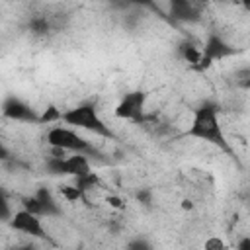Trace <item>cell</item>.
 Wrapping results in <instances>:
<instances>
[{
    "label": "cell",
    "instance_id": "1",
    "mask_svg": "<svg viewBox=\"0 0 250 250\" xmlns=\"http://www.w3.org/2000/svg\"><path fill=\"white\" fill-rule=\"evenodd\" d=\"M188 135L193 137V139L217 145L219 148H223L227 152L230 150V146H229V143L225 139V133L221 129L215 104H203L201 107H197L193 111V119H191V125L188 129Z\"/></svg>",
    "mask_w": 250,
    "mask_h": 250
},
{
    "label": "cell",
    "instance_id": "2",
    "mask_svg": "<svg viewBox=\"0 0 250 250\" xmlns=\"http://www.w3.org/2000/svg\"><path fill=\"white\" fill-rule=\"evenodd\" d=\"M61 121L70 125V127H78V129L96 133L100 137H111L109 125L104 123V119L100 117L98 109L94 105H90V104H82V105H76L72 109L62 111Z\"/></svg>",
    "mask_w": 250,
    "mask_h": 250
},
{
    "label": "cell",
    "instance_id": "3",
    "mask_svg": "<svg viewBox=\"0 0 250 250\" xmlns=\"http://www.w3.org/2000/svg\"><path fill=\"white\" fill-rule=\"evenodd\" d=\"M45 139L53 148H59V150H64V152H74V154H84V156L94 152V146L84 137H80L78 133H74L72 129H68L64 125L51 127L47 131Z\"/></svg>",
    "mask_w": 250,
    "mask_h": 250
},
{
    "label": "cell",
    "instance_id": "4",
    "mask_svg": "<svg viewBox=\"0 0 250 250\" xmlns=\"http://www.w3.org/2000/svg\"><path fill=\"white\" fill-rule=\"evenodd\" d=\"M57 156H53L49 160V170L53 174H61V176H72L76 180L84 178V176H90L92 174V168H90V160L84 156V154H72V156H66L64 150H59V148H53Z\"/></svg>",
    "mask_w": 250,
    "mask_h": 250
},
{
    "label": "cell",
    "instance_id": "5",
    "mask_svg": "<svg viewBox=\"0 0 250 250\" xmlns=\"http://www.w3.org/2000/svg\"><path fill=\"white\" fill-rule=\"evenodd\" d=\"M10 227L16 230V232H21V234H27L31 238H39V240H51V236L47 234L43 223H41V217L25 211V209H20L12 215V221H10Z\"/></svg>",
    "mask_w": 250,
    "mask_h": 250
},
{
    "label": "cell",
    "instance_id": "6",
    "mask_svg": "<svg viewBox=\"0 0 250 250\" xmlns=\"http://www.w3.org/2000/svg\"><path fill=\"white\" fill-rule=\"evenodd\" d=\"M145 92H129L123 96V100L115 107V117L119 119H129V121H141L143 119V109H145Z\"/></svg>",
    "mask_w": 250,
    "mask_h": 250
},
{
    "label": "cell",
    "instance_id": "7",
    "mask_svg": "<svg viewBox=\"0 0 250 250\" xmlns=\"http://www.w3.org/2000/svg\"><path fill=\"white\" fill-rule=\"evenodd\" d=\"M4 117H10L14 121H31V123H39V117L35 115V111L23 104L21 100H16V98H8L4 102V109H2Z\"/></svg>",
    "mask_w": 250,
    "mask_h": 250
},
{
    "label": "cell",
    "instance_id": "8",
    "mask_svg": "<svg viewBox=\"0 0 250 250\" xmlns=\"http://www.w3.org/2000/svg\"><path fill=\"white\" fill-rule=\"evenodd\" d=\"M234 53V47H229L219 35H211L207 41H205V47H203V55L213 62V61H221L229 55Z\"/></svg>",
    "mask_w": 250,
    "mask_h": 250
},
{
    "label": "cell",
    "instance_id": "9",
    "mask_svg": "<svg viewBox=\"0 0 250 250\" xmlns=\"http://www.w3.org/2000/svg\"><path fill=\"white\" fill-rule=\"evenodd\" d=\"M170 14L178 20H195L197 18V8L191 2L176 0V2L170 4Z\"/></svg>",
    "mask_w": 250,
    "mask_h": 250
},
{
    "label": "cell",
    "instance_id": "10",
    "mask_svg": "<svg viewBox=\"0 0 250 250\" xmlns=\"http://www.w3.org/2000/svg\"><path fill=\"white\" fill-rule=\"evenodd\" d=\"M35 197L39 199V203L43 207V217L45 215L47 217H53V215H59L61 213V209H59V205H57V201H55V197H53V193L49 189H39L35 193Z\"/></svg>",
    "mask_w": 250,
    "mask_h": 250
},
{
    "label": "cell",
    "instance_id": "11",
    "mask_svg": "<svg viewBox=\"0 0 250 250\" xmlns=\"http://www.w3.org/2000/svg\"><path fill=\"white\" fill-rule=\"evenodd\" d=\"M21 209H25V211H29V213H33L37 217H43V207H41V203H39V199L35 195L23 197L21 199Z\"/></svg>",
    "mask_w": 250,
    "mask_h": 250
},
{
    "label": "cell",
    "instance_id": "12",
    "mask_svg": "<svg viewBox=\"0 0 250 250\" xmlns=\"http://www.w3.org/2000/svg\"><path fill=\"white\" fill-rule=\"evenodd\" d=\"M61 195L66 199V201H78L84 197V191L78 188V186H61Z\"/></svg>",
    "mask_w": 250,
    "mask_h": 250
},
{
    "label": "cell",
    "instance_id": "13",
    "mask_svg": "<svg viewBox=\"0 0 250 250\" xmlns=\"http://www.w3.org/2000/svg\"><path fill=\"white\" fill-rule=\"evenodd\" d=\"M205 250H223V242L219 238H209L205 242Z\"/></svg>",
    "mask_w": 250,
    "mask_h": 250
},
{
    "label": "cell",
    "instance_id": "14",
    "mask_svg": "<svg viewBox=\"0 0 250 250\" xmlns=\"http://www.w3.org/2000/svg\"><path fill=\"white\" fill-rule=\"evenodd\" d=\"M107 203H109L111 207H117V209L123 207V201H121L119 197H115V195H109V197H107Z\"/></svg>",
    "mask_w": 250,
    "mask_h": 250
},
{
    "label": "cell",
    "instance_id": "15",
    "mask_svg": "<svg viewBox=\"0 0 250 250\" xmlns=\"http://www.w3.org/2000/svg\"><path fill=\"white\" fill-rule=\"evenodd\" d=\"M236 250H250V236H246V238H242V240L238 242V246H236Z\"/></svg>",
    "mask_w": 250,
    "mask_h": 250
},
{
    "label": "cell",
    "instance_id": "16",
    "mask_svg": "<svg viewBox=\"0 0 250 250\" xmlns=\"http://www.w3.org/2000/svg\"><path fill=\"white\" fill-rule=\"evenodd\" d=\"M129 250H150V246H146L145 242H141V240H139V242L131 244V246H129Z\"/></svg>",
    "mask_w": 250,
    "mask_h": 250
},
{
    "label": "cell",
    "instance_id": "17",
    "mask_svg": "<svg viewBox=\"0 0 250 250\" xmlns=\"http://www.w3.org/2000/svg\"><path fill=\"white\" fill-rule=\"evenodd\" d=\"M182 207H184V209H191V207H193V205H191V201H188V199H186V201H184V205H182Z\"/></svg>",
    "mask_w": 250,
    "mask_h": 250
}]
</instances>
